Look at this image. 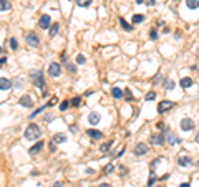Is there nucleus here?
<instances>
[{"label":"nucleus","instance_id":"obj_1","mask_svg":"<svg viewBox=\"0 0 199 187\" xmlns=\"http://www.w3.org/2000/svg\"><path fill=\"white\" fill-rule=\"evenodd\" d=\"M40 128L36 124H28L27 126V129H25V139H28V141H33V139H38L40 137Z\"/></svg>","mask_w":199,"mask_h":187},{"label":"nucleus","instance_id":"obj_2","mask_svg":"<svg viewBox=\"0 0 199 187\" xmlns=\"http://www.w3.org/2000/svg\"><path fill=\"white\" fill-rule=\"evenodd\" d=\"M30 78H32V83L38 88H43L45 86V78H43V73L40 70H32L30 71Z\"/></svg>","mask_w":199,"mask_h":187},{"label":"nucleus","instance_id":"obj_3","mask_svg":"<svg viewBox=\"0 0 199 187\" xmlns=\"http://www.w3.org/2000/svg\"><path fill=\"white\" fill-rule=\"evenodd\" d=\"M25 40H27L28 47H33V48L40 47V38H38V35H36V33H33V32H28V33L25 35Z\"/></svg>","mask_w":199,"mask_h":187},{"label":"nucleus","instance_id":"obj_4","mask_svg":"<svg viewBox=\"0 0 199 187\" xmlns=\"http://www.w3.org/2000/svg\"><path fill=\"white\" fill-rule=\"evenodd\" d=\"M164 139H166L164 133H156V134H151V136H149V143L153 146H163Z\"/></svg>","mask_w":199,"mask_h":187},{"label":"nucleus","instance_id":"obj_5","mask_svg":"<svg viewBox=\"0 0 199 187\" xmlns=\"http://www.w3.org/2000/svg\"><path fill=\"white\" fill-rule=\"evenodd\" d=\"M164 136H166V141H168L169 146H176V144H181V139L176 136L174 133H169V129L166 128L164 129Z\"/></svg>","mask_w":199,"mask_h":187},{"label":"nucleus","instance_id":"obj_6","mask_svg":"<svg viewBox=\"0 0 199 187\" xmlns=\"http://www.w3.org/2000/svg\"><path fill=\"white\" fill-rule=\"evenodd\" d=\"M179 126H181V129L184 133H189V131H193V129H194V126H196V124H194V121L191 119V118H184V119H181Z\"/></svg>","mask_w":199,"mask_h":187},{"label":"nucleus","instance_id":"obj_7","mask_svg":"<svg viewBox=\"0 0 199 187\" xmlns=\"http://www.w3.org/2000/svg\"><path fill=\"white\" fill-rule=\"evenodd\" d=\"M174 106V103L173 101H161L159 104H158V113H159V114H163V113H166V111H169V109H171Z\"/></svg>","mask_w":199,"mask_h":187},{"label":"nucleus","instance_id":"obj_8","mask_svg":"<svg viewBox=\"0 0 199 187\" xmlns=\"http://www.w3.org/2000/svg\"><path fill=\"white\" fill-rule=\"evenodd\" d=\"M60 73H62V66H60V63H52L50 66H48V75L56 78V76H60Z\"/></svg>","mask_w":199,"mask_h":187},{"label":"nucleus","instance_id":"obj_9","mask_svg":"<svg viewBox=\"0 0 199 187\" xmlns=\"http://www.w3.org/2000/svg\"><path fill=\"white\" fill-rule=\"evenodd\" d=\"M38 27L43 28V30L50 28V27H52V18H50V15H42V17H40V20H38Z\"/></svg>","mask_w":199,"mask_h":187},{"label":"nucleus","instance_id":"obj_10","mask_svg":"<svg viewBox=\"0 0 199 187\" xmlns=\"http://www.w3.org/2000/svg\"><path fill=\"white\" fill-rule=\"evenodd\" d=\"M18 104H20V106H23V108H32V106H33V99H32V96L23 95L22 98H20Z\"/></svg>","mask_w":199,"mask_h":187},{"label":"nucleus","instance_id":"obj_11","mask_svg":"<svg viewBox=\"0 0 199 187\" xmlns=\"http://www.w3.org/2000/svg\"><path fill=\"white\" fill-rule=\"evenodd\" d=\"M178 166H181V167H189V166H193V159H191L189 156H179L178 157Z\"/></svg>","mask_w":199,"mask_h":187},{"label":"nucleus","instance_id":"obj_12","mask_svg":"<svg viewBox=\"0 0 199 187\" xmlns=\"http://www.w3.org/2000/svg\"><path fill=\"white\" fill-rule=\"evenodd\" d=\"M133 152H135V156H144V154L148 152V146L143 144V143H140V144H136V146H135Z\"/></svg>","mask_w":199,"mask_h":187},{"label":"nucleus","instance_id":"obj_13","mask_svg":"<svg viewBox=\"0 0 199 187\" xmlns=\"http://www.w3.org/2000/svg\"><path fill=\"white\" fill-rule=\"evenodd\" d=\"M101 121V114L100 113H96V111H91L90 114H88V123L93 124V126H96Z\"/></svg>","mask_w":199,"mask_h":187},{"label":"nucleus","instance_id":"obj_14","mask_svg":"<svg viewBox=\"0 0 199 187\" xmlns=\"http://www.w3.org/2000/svg\"><path fill=\"white\" fill-rule=\"evenodd\" d=\"M43 146H45V143H43V141H36V143L32 146L30 149H28V154H30V156H33V154L40 152V151L43 149Z\"/></svg>","mask_w":199,"mask_h":187},{"label":"nucleus","instance_id":"obj_15","mask_svg":"<svg viewBox=\"0 0 199 187\" xmlns=\"http://www.w3.org/2000/svg\"><path fill=\"white\" fill-rule=\"evenodd\" d=\"M86 136H90L91 139H101L103 134H101L98 129H86Z\"/></svg>","mask_w":199,"mask_h":187},{"label":"nucleus","instance_id":"obj_16","mask_svg":"<svg viewBox=\"0 0 199 187\" xmlns=\"http://www.w3.org/2000/svg\"><path fill=\"white\" fill-rule=\"evenodd\" d=\"M12 88V81L10 80H7V78H0V89H3V91H7V89H10Z\"/></svg>","mask_w":199,"mask_h":187},{"label":"nucleus","instance_id":"obj_17","mask_svg":"<svg viewBox=\"0 0 199 187\" xmlns=\"http://www.w3.org/2000/svg\"><path fill=\"white\" fill-rule=\"evenodd\" d=\"M193 83H194V80H193V78H189V76H186V78H182V80L179 81V84H181V86L184 88V89L191 88V86H193Z\"/></svg>","mask_w":199,"mask_h":187},{"label":"nucleus","instance_id":"obj_18","mask_svg":"<svg viewBox=\"0 0 199 187\" xmlns=\"http://www.w3.org/2000/svg\"><path fill=\"white\" fill-rule=\"evenodd\" d=\"M111 95H113V98H115V99H121V98H123V96H124V91H123V89H120V88H113L111 89Z\"/></svg>","mask_w":199,"mask_h":187},{"label":"nucleus","instance_id":"obj_19","mask_svg":"<svg viewBox=\"0 0 199 187\" xmlns=\"http://www.w3.org/2000/svg\"><path fill=\"white\" fill-rule=\"evenodd\" d=\"M48 30H50V32H48V33H50V38H53V36L60 32V23H53V25L48 28Z\"/></svg>","mask_w":199,"mask_h":187},{"label":"nucleus","instance_id":"obj_20","mask_svg":"<svg viewBox=\"0 0 199 187\" xmlns=\"http://www.w3.org/2000/svg\"><path fill=\"white\" fill-rule=\"evenodd\" d=\"M12 9V3L9 0H0V12H7Z\"/></svg>","mask_w":199,"mask_h":187},{"label":"nucleus","instance_id":"obj_21","mask_svg":"<svg viewBox=\"0 0 199 187\" xmlns=\"http://www.w3.org/2000/svg\"><path fill=\"white\" fill-rule=\"evenodd\" d=\"M120 25H121V28H123V30H126V32H133V27L129 25V23H128L123 17H120Z\"/></svg>","mask_w":199,"mask_h":187},{"label":"nucleus","instance_id":"obj_22","mask_svg":"<svg viewBox=\"0 0 199 187\" xmlns=\"http://www.w3.org/2000/svg\"><path fill=\"white\" fill-rule=\"evenodd\" d=\"M186 5H188V9L194 10L199 7V0H186Z\"/></svg>","mask_w":199,"mask_h":187},{"label":"nucleus","instance_id":"obj_23","mask_svg":"<svg viewBox=\"0 0 199 187\" xmlns=\"http://www.w3.org/2000/svg\"><path fill=\"white\" fill-rule=\"evenodd\" d=\"M65 141H67L65 134H55L53 136V143H65Z\"/></svg>","mask_w":199,"mask_h":187},{"label":"nucleus","instance_id":"obj_24","mask_svg":"<svg viewBox=\"0 0 199 187\" xmlns=\"http://www.w3.org/2000/svg\"><path fill=\"white\" fill-rule=\"evenodd\" d=\"M163 86H164V89H169V91H171V89L174 88V81L173 80H164L163 81Z\"/></svg>","mask_w":199,"mask_h":187},{"label":"nucleus","instance_id":"obj_25","mask_svg":"<svg viewBox=\"0 0 199 187\" xmlns=\"http://www.w3.org/2000/svg\"><path fill=\"white\" fill-rule=\"evenodd\" d=\"M75 3L78 7H90L91 5V0H75Z\"/></svg>","mask_w":199,"mask_h":187},{"label":"nucleus","instance_id":"obj_26","mask_svg":"<svg viewBox=\"0 0 199 187\" xmlns=\"http://www.w3.org/2000/svg\"><path fill=\"white\" fill-rule=\"evenodd\" d=\"M156 184V176H154V170L151 169V176H149V181H148V187H153Z\"/></svg>","mask_w":199,"mask_h":187},{"label":"nucleus","instance_id":"obj_27","mask_svg":"<svg viewBox=\"0 0 199 187\" xmlns=\"http://www.w3.org/2000/svg\"><path fill=\"white\" fill-rule=\"evenodd\" d=\"M47 108H48V106H47V104H45V106H40L38 109H35V111H33V113H32V114H30V119H33V118H35L36 114H38V113H42L43 109H47Z\"/></svg>","mask_w":199,"mask_h":187},{"label":"nucleus","instance_id":"obj_28","mask_svg":"<svg viewBox=\"0 0 199 187\" xmlns=\"http://www.w3.org/2000/svg\"><path fill=\"white\" fill-rule=\"evenodd\" d=\"M80 103H82V98H80V96H75V98L71 99L73 108H80Z\"/></svg>","mask_w":199,"mask_h":187},{"label":"nucleus","instance_id":"obj_29","mask_svg":"<svg viewBox=\"0 0 199 187\" xmlns=\"http://www.w3.org/2000/svg\"><path fill=\"white\" fill-rule=\"evenodd\" d=\"M144 22V15H135L133 17V23H143Z\"/></svg>","mask_w":199,"mask_h":187},{"label":"nucleus","instance_id":"obj_30","mask_svg":"<svg viewBox=\"0 0 199 187\" xmlns=\"http://www.w3.org/2000/svg\"><path fill=\"white\" fill-rule=\"evenodd\" d=\"M113 170H115V166H113V164H106V166H105V169H103V172L105 174H111Z\"/></svg>","mask_w":199,"mask_h":187},{"label":"nucleus","instance_id":"obj_31","mask_svg":"<svg viewBox=\"0 0 199 187\" xmlns=\"http://www.w3.org/2000/svg\"><path fill=\"white\" fill-rule=\"evenodd\" d=\"M10 48H12V50H17V48H18V42H17V40H15V38H10Z\"/></svg>","mask_w":199,"mask_h":187},{"label":"nucleus","instance_id":"obj_32","mask_svg":"<svg viewBox=\"0 0 199 187\" xmlns=\"http://www.w3.org/2000/svg\"><path fill=\"white\" fill-rule=\"evenodd\" d=\"M146 101H154L156 99V93L154 91H151V93H148V95H146V98H144Z\"/></svg>","mask_w":199,"mask_h":187},{"label":"nucleus","instance_id":"obj_33","mask_svg":"<svg viewBox=\"0 0 199 187\" xmlns=\"http://www.w3.org/2000/svg\"><path fill=\"white\" fill-rule=\"evenodd\" d=\"M76 63H78V65H83V63H86V58H85L83 55H76Z\"/></svg>","mask_w":199,"mask_h":187},{"label":"nucleus","instance_id":"obj_34","mask_svg":"<svg viewBox=\"0 0 199 187\" xmlns=\"http://www.w3.org/2000/svg\"><path fill=\"white\" fill-rule=\"evenodd\" d=\"M109 146H111V143H105L103 146H100V151H101V152H106V151H109Z\"/></svg>","mask_w":199,"mask_h":187},{"label":"nucleus","instance_id":"obj_35","mask_svg":"<svg viewBox=\"0 0 199 187\" xmlns=\"http://www.w3.org/2000/svg\"><path fill=\"white\" fill-rule=\"evenodd\" d=\"M68 106H70V101H63V103L60 104V111H67Z\"/></svg>","mask_w":199,"mask_h":187},{"label":"nucleus","instance_id":"obj_36","mask_svg":"<svg viewBox=\"0 0 199 187\" xmlns=\"http://www.w3.org/2000/svg\"><path fill=\"white\" fill-rule=\"evenodd\" d=\"M124 98H126L128 101H133V95H131V91H129L128 88L124 89Z\"/></svg>","mask_w":199,"mask_h":187},{"label":"nucleus","instance_id":"obj_37","mask_svg":"<svg viewBox=\"0 0 199 187\" xmlns=\"http://www.w3.org/2000/svg\"><path fill=\"white\" fill-rule=\"evenodd\" d=\"M67 70L70 71V73H76V66H75L73 63H68V65H67Z\"/></svg>","mask_w":199,"mask_h":187},{"label":"nucleus","instance_id":"obj_38","mask_svg":"<svg viewBox=\"0 0 199 187\" xmlns=\"http://www.w3.org/2000/svg\"><path fill=\"white\" fill-rule=\"evenodd\" d=\"M149 38H151V40H156V38H158V32L154 30V28H153L151 32H149Z\"/></svg>","mask_w":199,"mask_h":187},{"label":"nucleus","instance_id":"obj_39","mask_svg":"<svg viewBox=\"0 0 199 187\" xmlns=\"http://www.w3.org/2000/svg\"><path fill=\"white\" fill-rule=\"evenodd\" d=\"M56 103V98H52L50 101H48V103H47V106H53V104Z\"/></svg>","mask_w":199,"mask_h":187},{"label":"nucleus","instance_id":"obj_40","mask_svg":"<svg viewBox=\"0 0 199 187\" xmlns=\"http://www.w3.org/2000/svg\"><path fill=\"white\" fill-rule=\"evenodd\" d=\"M45 121H47V123H52V121H53V116H52V114H47V116H45Z\"/></svg>","mask_w":199,"mask_h":187},{"label":"nucleus","instance_id":"obj_41","mask_svg":"<svg viewBox=\"0 0 199 187\" xmlns=\"http://www.w3.org/2000/svg\"><path fill=\"white\" fill-rule=\"evenodd\" d=\"M5 63H7V56H2V58H0V66L5 65Z\"/></svg>","mask_w":199,"mask_h":187},{"label":"nucleus","instance_id":"obj_42","mask_svg":"<svg viewBox=\"0 0 199 187\" xmlns=\"http://www.w3.org/2000/svg\"><path fill=\"white\" fill-rule=\"evenodd\" d=\"M55 149H56V148H55V143H53V141H52V143H50V151H52V152H53V151H55Z\"/></svg>","mask_w":199,"mask_h":187},{"label":"nucleus","instance_id":"obj_43","mask_svg":"<svg viewBox=\"0 0 199 187\" xmlns=\"http://www.w3.org/2000/svg\"><path fill=\"white\" fill-rule=\"evenodd\" d=\"M179 187H191V184H189V182H182Z\"/></svg>","mask_w":199,"mask_h":187},{"label":"nucleus","instance_id":"obj_44","mask_svg":"<svg viewBox=\"0 0 199 187\" xmlns=\"http://www.w3.org/2000/svg\"><path fill=\"white\" fill-rule=\"evenodd\" d=\"M120 174H126V169H124L123 166H121V167H120Z\"/></svg>","mask_w":199,"mask_h":187},{"label":"nucleus","instance_id":"obj_45","mask_svg":"<svg viewBox=\"0 0 199 187\" xmlns=\"http://www.w3.org/2000/svg\"><path fill=\"white\" fill-rule=\"evenodd\" d=\"M53 187H62V182H55Z\"/></svg>","mask_w":199,"mask_h":187},{"label":"nucleus","instance_id":"obj_46","mask_svg":"<svg viewBox=\"0 0 199 187\" xmlns=\"http://www.w3.org/2000/svg\"><path fill=\"white\" fill-rule=\"evenodd\" d=\"M148 3H149V5H154V3H156V0H148Z\"/></svg>","mask_w":199,"mask_h":187},{"label":"nucleus","instance_id":"obj_47","mask_svg":"<svg viewBox=\"0 0 199 187\" xmlns=\"http://www.w3.org/2000/svg\"><path fill=\"white\" fill-rule=\"evenodd\" d=\"M100 187H111L109 184H106V182H105V184H100Z\"/></svg>","mask_w":199,"mask_h":187},{"label":"nucleus","instance_id":"obj_48","mask_svg":"<svg viewBox=\"0 0 199 187\" xmlns=\"http://www.w3.org/2000/svg\"><path fill=\"white\" fill-rule=\"evenodd\" d=\"M136 3H140V5H141V3H144V0H136Z\"/></svg>","mask_w":199,"mask_h":187},{"label":"nucleus","instance_id":"obj_49","mask_svg":"<svg viewBox=\"0 0 199 187\" xmlns=\"http://www.w3.org/2000/svg\"><path fill=\"white\" fill-rule=\"evenodd\" d=\"M196 143H199V133L196 134Z\"/></svg>","mask_w":199,"mask_h":187},{"label":"nucleus","instance_id":"obj_50","mask_svg":"<svg viewBox=\"0 0 199 187\" xmlns=\"http://www.w3.org/2000/svg\"><path fill=\"white\" fill-rule=\"evenodd\" d=\"M0 53H2V48H0Z\"/></svg>","mask_w":199,"mask_h":187},{"label":"nucleus","instance_id":"obj_51","mask_svg":"<svg viewBox=\"0 0 199 187\" xmlns=\"http://www.w3.org/2000/svg\"><path fill=\"white\" fill-rule=\"evenodd\" d=\"M197 166H199V161H197Z\"/></svg>","mask_w":199,"mask_h":187},{"label":"nucleus","instance_id":"obj_52","mask_svg":"<svg viewBox=\"0 0 199 187\" xmlns=\"http://www.w3.org/2000/svg\"><path fill=\"white\" fill-rule=\"evenodd\" d=\"M176 2H179V0H176Z\"/></svg>","mask_w":199,"mask_h":187}]
</instances>
